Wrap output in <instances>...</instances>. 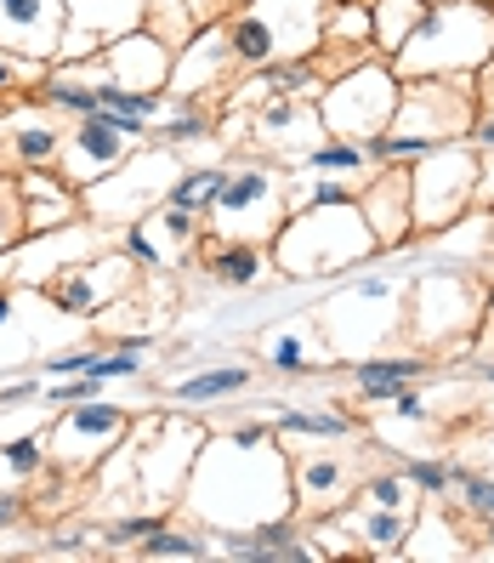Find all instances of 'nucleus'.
<instances>
[{"mask_svg": "<svg viewBox=\"0 0 494 563\" xmlns=\"http://www.w3.org/2000/svg\"><path fill=\"white\" fill-rule=\"evenodd\" d=\"M177 507L200 523L205 536H239V529H256L261 518L295 512L284 439L273 433V439L245 444L234 433H205Z\"/></svg>", "mask_w": 494, "mask_h": 563, "instance_id": "obj_1", "label": "nucleus"}, {"mask_svg": "<svg viewBox=\"0 0 494 563\" xmlns=\"http://www.w3.org/2000/svg\"><path fill=\"white\" fill-rule=\"evenodd\" d=\"M381 245L370 234L358 200L341 206H295L268 240V262L284 279H347L358 262H375Z\"/></svg>", "mask_w": 494, "mask_h": 563, "instance_id": "obj_2", "label": "nucleus"}, {"mask_svg": "<svg viewBox=\"0 0 494 563\" xmlns=\"http://www.w3.org/2000/svg\"><path fill=\"white\" fill-rule=\"evenodd\" d=\"M489 57H494V0H433L386 63L398 80H420V75H483Z\"/></svg>", "mask_w": 494, "mask_h": 563, "instance_id": "obj_3", "label": "nucleus"}, {"mask_svg": "<svg viewBox=\"0 0 494 563\" xmlns=\"http://www.w3.org/2000/svg\"><path fill=\"white\" fill-rule=\"evenodd\" d=\"M398 75L381 52L352 57L347 69H336L318 86V120H324V137H347V143H364L375 131L392 125L398 114Z\"/></svg>", "mask_w": 494, "mask_h": 563, "instance_id": "obj_4", "label": "nucleus"}, {"mask_svg": "<svg viewBox=\"0 0 494 563\" xmlns=\"http://www.w3.org/2000/svg\"><path fill=\"white\" fill-rule=\"evenodd\" d=\"M182 154L177 148H165V143H143V148H131V159H120L109 177H97L91 188H80V211L97 222V228H109V234H120L125 222H137L148 217L159 200H165V188H171V177L182 172Z\"/></svg>", "mask_w": 494, "mask_h": 563, "instance_id": "obj_5", "label": "nucleus"}, {"mask_svg": "<svg viewBox=\"0 0 494 563\" xmlns=\"http://www.w3.org/2000/svg\"><path fill=\"white\" fill-rule=\"evenodd\" d=\"M478 177H483V154L472 148V137H454L426 148L409 165V217L415 234H438V228L460 222L478 206Z\"/></svg>", "mask_w": 494, "mask_h": 563, "instance_id": "obj_6", "label": "nucleus"}, {"mask_svg": "<svg viewBox=\"0 0 494 563\" xmlns=\"http://www.w3.org/2000/svg\"><path fill=\"white\" fill-rule=\"evenodd\" d=\"M478 114H483L478 75H420L398 86V114H392L386 131L415 137L420 148H438L454 137H472Z\"/></svg>", "mask_w": 494, "mask_h": 563, "instance_id": "obj_7", "label": "nucleus"}, {"mask_svg": "<svg viewBox=\"0 0 494 563\" xmlns=\"http://www.w3.org/2000/svg\"><path fill=\"white\" fill-rule=\"evenodd\" d=\"M205 217L222 228V240L268 245L273 228L290 217V183L279 172V159L273 165H234V172L222 177V188H216V200H211Z\"/></svg>", "mask_w": 494, "mask_h": 563, "instance_id": "obj_8", "label": "nucleus"}, {"mask_svg": "<svg viewBox=\"0 0 494 563\" xmlns=\"http://www.w3.org/2000/svg\"><path fill=\"white\" fill-rule=\"evenodd\" d=\"M148 143V120L137 114H114V109H91L75 125H63V148H57V172L63 183L91 188L97 177H109L120 159H131V148Z\"/></svg>", "mask_w": 494, "mask_h": 563, "instance_id": "obj_9", "label": "nucleus"}, {"mask_svg": "<svg viewBox=\"0 0 494 563\" xmlns=\"http://www.w3.org/2000/svg\"><path fill=\"white\" fill-rule=\"evenodd\" d=\"M131 410L120 405V399H75V405H63V410H52V421H46V461L52 467H69V473H86V467H97L125 433H131Z\"/></svg>", "mask_w": 494, "mask_h": 563, "instance_id": "obj_10", "label": "nucleus"}, {"mask_svg": "<svg viewBox=\"0 0 494 563\" xmlns=\"http://www.w3.org/2000/svg\"><path fill=\"white\" fill-rule=\"evenodd\" d=\"M131 290H137V262H131L120 245L97 251V256L75 262L69 274H57V279H46V285H41L46 308L69 313V319H80V324H97L114 302H125Z\"/></svg>", "mask_w": 494, "mask_h": 563, "instance_id": "obj_11", "label": "nucleus"}, {"mask_svg": "<svg viewBox=\"0 0 494 563\" xmlns=\"http://www.w3.org/2000/svg\"><path fill=\"white\" fill-rule=\"evenodd\" d=\"M97 251H109V228H97L91 217H80V222L46 228V234H23L12 251H0V279L23 285V290H41L46 279L69 274L75 262H86Z\"/></svg>", "mask_w": 494, "mask_h": 563, "instance_id": "obj_12", "label": "nucleus"}, {"mask_svg": "<svg viewBox=\"0 0 494 563\" xmlns=\"http://www.w3.org/2000/svg\"><path fill=\"white\" fill-rule=\"evenodd\" d=\"M205 433H211V427L188 421V416H165V421H148L143 433L131 439V444H137V484L154 495V501L171 507L182 495L188 467H193V455H200Z\"/></svg>", "mask_w": 494, "mask_h": 563, "instance_id": "obj_13", "label": "nucleus"}, {"mask_svg": "<svg viewBox=\"0 0 494 563\" xmlns=\"http://www.w3.org/2000/svg\"><path fill=\"white\" fill-rule=\"evenodd\" d=\"M358 478H364V461H358V455H336V450H302V455H290V501H295V518H329V512H341L352 495H358Z\"/></svg>", "mask_w": 494, "mask_h": 563, "instance_id": "obj_14", "label": "nucleus"}, {"mask_svg": "<svg viewBox=\"0 0 494 563\" xmlns=\"http://www.w3.org/2000/svg\"><path fill=\"white\" fill-rule=\"evenodd\" d=\"M114 245L137 262L143 274H165V268H177V262L200 245V217L171 206V200H159L148 217L125 222L120 234H114Z\"/></svg>", "mask_w": 494, "mask_h": 563, "instance_id": "obj_15", "label": "nucleus"}, {"mask_svg": "<svg viewBox=\"0 0 494 563\" xmlns=\"http://www.w3.org/2000/svg\"><path fill=\"white\" fill-rule=\"evenodd\" d=\"M358 211H364L370 234L386 251H404L415 240V217H409V165H375V172L358 183Z\"/></svg>", "mask_w": 494, "mask_h": 563, "instance_id": "obj_16", "label": "nucleus"}, {"mask_svg": "<svg viewBox=\"0 0 494 563\" xmlns=\"http://www.w3.org/2000/svg\"><path fill=\"white\" fill-rule=\"evenodd\" d=\"M256 148H273L279 165H295L313 143H324V120H318V97H268L256 114Z\"/></svg>", "mask_w": 494, "mask_h": 563, "instance_id": "obj_17", "label": "nucleus"}, {"mask_svg": "<svg viewBox=\"0 0 494 563\" xmlns=\"http://www.w3.org/2000/svg\"><path fill=\"white\" fill-rule=\"evenodd\" d=\"M409 302H415L409 324H415V336H420V342H449L454 330L478 313V296H472V285L460 279V274H449V268H438V274H420V279L409 285Z\"/></svg>", "mask_w": 494, "mask_h": 563, "instance_id": "obj_18", "label": "nucleus"}, {"mask_svg": "<svg viewBox=\"0 0 494 563\" xmlns=\"http://www.w3.org/2000/svg\"><path fill=\"white\" fill-rule=\"evenodd\" d=\"M227 69H234V46H227L222 18L216 23H200L182 41V52L171 57V97H177V103H200L205 91L227 86Z\"/></svg>", "mask_w": 494, "mask_h": 563, "instance_id": "obj_19", "label": "nucleus"}, {"mask_svg": "<svg viewBox=\"0 0 494 563\" xmlns=\"http://www.w3.org/2000/svg\"><path fill=\"white\" fill-rule=\"evenodd\" d=\"M171 57H177L171 41L137 23L103 46V69L114 86H131V91H171Z\"/></svg>", "mask_w": 494, "mask_h": 563, "instance_id": "obj_20", "label": "nucleus"}, {"mask_svg": "<svg viewBox=\"0 0 494 563\" xmlns=\"http://www.w3.org/2000/svg\"><path fill=\"white\" fill-rule=\"evenodd\" d=\"M57 148H63V120L52 109H23V103H7L0 109V165L7 172H35V165H57Z\"/></svg>", "mask_w": 494, "mask_h": 563, "instance_id": "obj_21", "label": "nucleus"}, {"mask_svg": "<svg viewBox=\"0 0 494 563\" xmlns=\"http://www.w3.org/2000/svg\"><path fill=\"white\" fill-rule=\"evenodd\" d=\"M268 29L273 57H318L324 52V0H239Z\"/></svg>", "mask_w": 494, "mask_h": 563, "instance_id": "obj_22", "label": "nucleus"}, {"mask_svg": "<svg viewBox=\"0 0 494 563\" xmlns=\"http://www.w3.org/2000/svg\"><path fill=\"white\" fill-rule=\"evenodd\" d=\"M63 29H69V7L63 0H0V46L18 57L52 63Z\"/></svg>", "mask_w": 494, "mask_h": 563, "instance_id": "obj_23", "label": "nucleus"}, {"mask_svg": "<svg viewBox=\"0 0 494 563\" xmlns=\"http://www.w3.org/2000/svg\"><path fill=\"white\" fill-rule=\"evenodd\" d=\"M18 200H23V234H46V228L80 222V188L63 183L57 165H35V172H18Z\"/></svg>", "mask_w": 494, "mask_h": 563, "instance_id": "obj_24", "label": "nucleus"}, {"mask_svg": "<svg viewBox=\"0 0 494 563\" xmlns=\"http://www.w3.org/2000/svg\"><path fill=\"white\" fill-rule=\"evenodd\" d=\"M261 358H268L273 376H313L329 364V342H324L318 319H290L261 336Z\"/></svg>", "mask_w": 494, "mask_h": 563, "instance_id": "obj_25", "label": "nucleus"}, {"mask_svg": "<svg viewBox=\"0 0 494 563\" xmlns=\"http://www.w3.org/2000/svg\"><path fill=\"white\" fill-rule=\"evenodd\" d=\"M347 536L364 547V552H375V558H398L404 552V541H409V523H415V507H341V512H329Z\"/></svg>", "mask_w": 494, "mask_h": 563, "instance_id": "obj_26", "label": "nucleus"}, {"mask_svg": "<svg viewBox=\"0 0 494 563\" xmlns=\"http://www.w3.org/2000/svg\"><path fill=\"white\" fill-rule=\"evenodd\" d=\"M433 376V358L420 353H364L352 358V387L364 405H381L392 387H409V382H426Z\"/></svg>", "mask_w": 494, "mask_h": 563, "instance_id": "obj_27", "label": "nucleus"}, {"mask_svg": "<svg viewBox=\"0 0 494 563\" xmlns=\"http://www.w3.org/2000/svg\"><path fill=\"white\" fill-rule=\"evenodd\" d=\"M205 268L222 290H256L273 262H268V245H256V240H216L205 245Z\"/></svg>", "mask_w": 494, "mask_h": 563, "instance_id": "obj_28", "label": "nucleus"}, {"mask_svg": "<svg viewBox=\"0 0 494 563\" xmlns=\"http://www.w3.org/2000/svg\"><path fill=\"white\" fill-rule=\"evenodd\" d=\"M250 382H256L250 364H211V371H200V376H177V382H171V405H177V410H205V405H216V399H234V393H245Z\"/></svg>", "mask_w": 494, "mask_h": 563, "instance_id": "obj_29", "label": "nucleus"}, {"mask_svg": "<svg viewBox=\"0 0 494 563\" xmlns=\"http://www.w3.org/2000/svg\"><path fill=\"white\" fill-rule=\"evenodd\" d=\"M63 7H69V23H75V29L97 35L103 46L148 18V0H63Z\"/></svg>", "mask_w": 494, "mask_h": 563, "instance_id": "obj_30", "label": "nucleus"}, {"mask_svg": "<svg viewBox=\"0 0 494 563\" xmlns=\"http://www.w3.org/2000/svg\"><path fill=\"white\" fill-rule=\"evenodd\" d=\"M398 558H472V547H460V529L444 518V501H426V507H415L409 541Z\"/></svg>", "mask_w": 494, "mask_h": 563, "instance_id": "obj_31", "label": "nucleus"}, {"mask_svg": "<svg viewBox=\"0 0 494 563\" xmlns=\"http://www.w3.org/2000/svg\"><path fill=\"white\" fill-rule=\"evenodd\" d=\"M268 421H273L279 439H313V444H336V439L358 433V421L347 410H295V405H279Z\"/></svg>", "mask_w": 494, "mask_h": 563, "instance_id": "obj_32", "label": "nucleus"}, {"mask_svg": "<svg viewBox=\"0 0 494 563\" xmlns=\"http://www.w3.org/2000/svg\"><path fill=\"white\" fill-rule=\"evenodd\" d=\"M46 467H52V461H46V427L0 439V489H29Z\"/></svg>", "mask_w": 494, "mask_h": 563, "instance_id": "obj_33", "label": "nucleus"}, {"mask_svg": "<svg viewBox=\"0 0 494 563\" xmlns=\"http://www.w3.org/2000/svg\"><path fill=\"white\" fill-rule=\"evenodd\" d=\"M295 165H302L307 177L324 172V177H352V183H364V177L375 172V165L364 159V143H347V137H324V143H313Z\"/></svg>", "mask_w": 494, "mask_h": 563, "instance_id": "obj_34", "label": "nucleus"}, {"mask_svg": "<svg viewBox=\"0 0 494 563\" xmlns=\"http://www.w3.org/2000/svg\"><path fill=\"white\" fill-rule=\"evenodd\" d=\"M137 558H148V563H165V558H188V563H200V558H216V547H211L205 529H177L171 518H165L148 541H137Z\"/></svg>", "mask_w": 494, "mask_h": 563, "instance_id": "obj_35", "label": "nucleus"}, {"mask_svg": "<svg viewBox=\"0 0 494 563\" xmlns=\"http://www.w3.org/2000/svg\"><path fill=\"white\" fill-rule=\"evenodd\" d=\"M222 177H227V165H182V172L171 177V188H165V200L193 211V217H205L211 200H216V188H222Z\"/></svg>", "mask_w": 494, "mask_h": 563, "instance_id": "obj_36", "label": "nucleus"}, {"mask_svg": "<svg viewBox=\"0 0 494 563\" xmlns=\"http://www.w3.org/2000/svg\"><path fill=\"white\" fill-rule=\"evenodd\" d=\"M398 473L409 478V489L420 495V501H449V489L467 478V467H454V461H444V455H409Z\"/></svg>", "mask_w": 494, "mask_h": 563, "instance_id": "obj_37", "label": "nucleus"}, {"mask_svg": "<svg viewBox=\"0 0 494 563\" xmlns=\"http://www.w3.org/2000/svg\"><path fill=\"white\" fill-rule=\"evenodd\" d=\"M370 12H375V52L381 57H392L404 46V35L420 23V12H426V0H370Z\"/></svg>", "mask_w": 494, "mask_h": 563, "instance_id": "obj_38", "label": "nucleus"}, {"mask_svg": "<svg viewBox=\"0 0 494 563\" xmlns=\"http://www.w3.org/2000/svg\"><path fill=\"white\" fill-rule=\"evenodd\" d=\"M41 75H46V63H35V57H18V52L0 46V109L18 103L23 91H35V86H41Z\"/></svg>", "mask_w": 494, "mask_h": 563, "instance_id": "obj_39", "label": "nucleus"}, {"mask_svg": "<svg viewBox=\"0 0 494 563\" xmlns=\"http://www.w3.org/2000/svg\"><path fill=\"white\" fill-rule=\"evenodd\" d=\"M358 495H364L370 507H420V495L409 489V478L392 467V473H364L358 478Z\"/></svg>", "mask_w": 494, "mask_h": 563, "instance_id": "obj_40", "label": "nucleus"}, {"mask_svg": "<svg viewBox=\"0 0 494 563\" xmlns=\"http://www.w3.org/2000/svg\"><path fill=\"white\" fill-rule=\"evenodd\" d=\"M23 240V200H18V172L0 165V251Z\"/></svg>", "mask_w": 494, "mask_h": 563, "instance_id": "obj_41", "label": "nucleus"}, {"mask_svg": "<svg viewBox=\"0 0 494 563\" xmlns=\"http://www.w3.org/2000/svg\"><path fill=\"white\" fill-rule=\"evenodd\" d=\"M375 410L398 416V421H415V427H433V405H426L420 393H415V382H409V387H392V393H386V399H381Z\"/></svg>", "mask_w": 494, "mask_h": 563, "instance_id": "obj_42", "label": "nucleus"}, {"mask_svg": "<svg viewBox=\"0 0 494 563\" xmlns=\"http://www.w3.org/2000/svg\"><path fill=\"white\" fill-rule=\"evenodd\" d=\"M159 523H165V512H131V518H120V523L103 529V541H109V547H137V541L154 536Z\"/></svg>", "mask_w": 494, "mask_h": 563, "instance_id": "obj_43", "label": "nucleus"}, {"mask_svg": "<svg viewBox=\"0 0 494 563\" xmlns=\"http://www.w3.org/2000/svg\"><path fill=\"white\" fill-rule=\"evenodd\" d=\"M454 489H460V507L472 518H494V473H467Z\"/></svg>", "mask_w": 494, "mask_h": 563, "instance_id": "obj_44", "label": "nucleus"}, {"mask_svg": "<svg viewBox=\"0 0 494 563\" xmlns=\"http://www.w3.org/2000/svg\"><path fill=\"white\" fill-rule=\"evenodd\" d=\"M23 507H29L23 489H0V529H12V523L23 518Z\"/></svg>", "mask_w": 494, "mask_h": 563, "instance_id": "obj_45", "label": "nucleus"}, {"mask_svg": "<svg viewBox=\"0 0 494 563\" xmlns=\"http://www.w3.org/2000/svg\"><path fill=\"white\" fill-rule=\"evenodd\" d=\"M478 211L494 217V154H483V177H478Z\"/></svg>", "mask_w": 494, "mask_h": 563, "instance_id": "obj_46", "label": "nucleus"}, {"mask_svg": "<svg viewBox=\"0 0 494 563\" xmlns=\"http://www.w3.org/2000/svg\"><path fill=\"white\" fill-rule=\"evenodd\" d=\"M472 148L478 154H494V120L489 114H478V125H472Z\"/></svg>", "mask_w": 494, "mask_h": 563, "instance_id": "obj_47", "label": "nucleus"}, {"mask_svg": "<svg viewBox=\"0 0 494 563\" xmlns=\"http://www.w3.org/2000/svg\"><path fill=\"white\" fill-rule=\"evenodd\" d=\"M478 376H483V382H494V358H478Z\"/></svg>", "mask_w": 494, "mask_h": 563, "instance_id": "obj_48", "label": "nucleus"}, {"mask_svg": "<svg viewBox=\"0 0 494 563\" xmlns=\"http://www.w3.org/2000/svg\"><path fill=\"white\" fill-rule=\"evenodd\" d=\"M489 461H494V433H489Z\"/></svg>", "mask_w": 494, "mask_h": 563, "instance_id": "obj_49", "label": "nucleus"}, {"mask_svg": "<svg viewBox=\"0 0 494 563\" xmlns=\"http://www.w3.org/2000/svg\"><path fill=\"white\" fill-rule=\"evenodd\" d=\"M426 7H433V0H426Z\"/></svg>", "mask_w": 494, "mask_h": 563, "instance_id": "obj_50", "label": "nucleus"}]
</instances>
